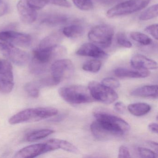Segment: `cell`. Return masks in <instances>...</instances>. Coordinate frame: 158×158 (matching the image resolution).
<instances>
[{
  "mask_svg": "<svg viewBox=\"0 0 158 158\" xmlns=\"http://www.w3.org/2000/svg\"><path fill=\"white\" fill-rule=\"evenodd\" d=\"M93 114L96 118L95 135L100 140L121 136L130 130L129 124L116 115L101 110H96Z\"/></svg>",
  "mask_w": 158,
  "mask_h": 158,
  "instance_id": "cell-1",
  "label": "cell"
},
{
  "mask_svg": "<svg viewBox=\"0 0 158 158\" xmlns=\"http://www.w3.org/2000/svg\"><path fill=\"white\" fill-rule=\"evenodd\" d=\"M66 53V48L59 45L43 48H37L33 51V59L29 67L30 72L36 75L43 73L52 61Z\"/></svg>",
  "mask_w": 158,
  "mask_h": 158,
  "instance_id": "cell-2",
  "label": "cell"
},
{
  "mask_svg": "<svg viewBox=\"0 0 158 158\" xmlns=\"http://www.w3.org/2000/svg\"><path fill=\"white\" fill-rule=\"evenodd\" d=\"M58 113L57 109L52 107L29 108L19 112L10 118L9 122L14 125L22 123L38 122L53 117Z\"/></svg>",
  "mask_w": 158,
  "mask_h": 158,
  "instance_id": "cell-3",
  "label": "cell"
},
{
  "mask_svg": "<svg viewBox=\"0 0 158 158\" xmlns=\"http://www.w3.org/2000/svg\"><path fill=\"white\" fill-rule=\"evenodd\" d=\"M60 96L71 104H79L94 101L88 88L81 85H71L59 89Z\"/></svg>",
  "mask_w": 158,
  "mask_h": 158,
  "instance_id": "cell-4",
  "label": "cell"
},
{
  "mask_svg": "<svg viewBox=\"0 0 158 158\" xmlns=\"http://www.w3.org/2000/svg\"><path fill=\"white\" fill-rule=\"evenodd\" d=\"M150 1L151 0H127L109 10L106 15L111 18L131 14L146 8Z\"/></svg>",
  "mask_w": 158,
  "mask_h": 158,
  "instance_id": "cell-5",
  "label": "cell"
},
{
  "mask_svg": "<svg viewBox=\"0 0 158 158\" xmlns=\"http://www.w3.org/2000/svg\"><path fill=\"white\" fill-rule=\"evenodd\" d=\"M114 35L113 27L109 25L101 24L93 27L88 35L89 40L104 48L111 45Z\"/></svg>",
  "mask_w": 158,
  "mask_h": 158,
  "instance_id": "cell-6",
  "label": "cell"
},
{
  "mask_svg": "<svg viewBox=\"0 0 158 158\" xmlns=\"http://www.w3.org/2000/svg\"><path fill=\"white\" fill-rule=\"evenodd\" d=\"M88 89L94 100L104 104H110L118 98V94L113 89L107 87L97 81L89 82Z\"/></svg>",
  "mask_w": 158,
  "mask_h": 158,
  "instance_id": "cell-7",
  "label": "cell"
},
{
  "mask_svg": "<svg viewBox=\"0 0 158 158\" xmlns=\"http://www.w3.org/2000/svg\"><path fill=\"white\" fill-rule=\"evenodd\" d=\"M0 52L10 61L18 66L25 65L30 60L27 52L10 43L0 42Z\"/></svg>",
  "mask_w": 158,
  "mask_h": 158,
  "instance_id": "cell-8",
  "label": "cell"
},
{
  "mask_svg": "<svg viewBox=\"0 0 158 158\" xmlns=\"http://www.w3.org/2000/svg\"><path fill=\"white\" fill-rule=\"evenodd\" d=\"M74 67L71 60L61 59L54 62L51 66V77L56 85L70 77L73 73Z\"/></svg>",
  "mask_w": 158,
  "mask_h": 158,
  "instance_id": "cell-9",
  "label": "cell"
},
{
  "mask_svg": "<svg viewBox=\"0 0 158 158\" xmlns=\"http://www.w3.org/2000/svg\"><path fill=\"white\" fill-rule=\"evenodd\" d=\"M14 86V78L11 64L6 60H1L0 65V92L8 94Z\"/></svg>",
  "mask_w": 158,
  "mask_h": 158,
  "instance_id": "cell-10",
  "label": "cell"
},
{
  "mask_svg": "<svg viewBox=\"0 0 158 158\" xmlns=\"http://www.w3.org/2000/svg\"><path fill=\"white\" fill-rule=\"evenodd\" d=\"M0 40L14 46L28 47L32 44V38L28 34L5 31L0 32Z\"/></svg>",
  "mask_w": 158,
  "mask_h": 158,
  "instance_id": "cell-11",
  "label": "cell"
},
{
  "mask_svg": "<svg viewBox=\"0 0 158 158\" xmlns=\"http://www.w3.org/2000/svg\"><path fill=\"white\" fill-rule=\"evenodd\" d=\"M49 152L47 143L32 144L18 151L15 154L16 158H33Z\"/></svg>",
  "mask_w": 158,
  "mask_h": 158,
  "instance_id": "cell-12",
  "label": "cell"
},
{
  "mask_svg": "<svg viewBox=\"0 0 158 158\" xmlns=\"http://www.w3.org/2000/svg\"><path fill=\"white\" fill-rule=\"evenodd\" d=\"M21 21L26 24L34 23L37 18V11L27 3L26 0H20L17 5Z\"/></svg>",
  "mask_w": 158,
  "mask_h": 158,
  "instance_id": "cell-13",
  "label": "cell"
},
{
  "mask_svg": "<svg viewBox=\"0 0 158 158\" xmlns=\"http://www.w3.org/2000/svg\"><path fill=\"white\" fill-rule=\"evenodd\" d=\"M77 55L97 59L107 58L108 54L98 46L92 43H85L76 51Z\"/></svg>",
  "mask_w": 158,
  "mask_h": 158,
  "instance_id": "cell-14",
  "label": "cell"
},
{
  "mask_svg": "<svg viewBox=\"0 0 158 158\" xmlns=\"http://www.w3.org/2000/svg\"><path fill=\"white\" fill-rule=\"evenodd\" d=\"M131 66L138 70H156L158 68L157 63L141 54H135L130 60Z\"/></svg>",
  "mask_w": 158,
  "mask_h": 158,
  "instance_id": "cell-15",
  "label": "cell"
},
{
  "mask_svg": "<svg viewBox=\"0 0 158 158\" xmlns=\"http://www.w3.org/2000/svg\"><path fill=\"white\" fill-rule=\"evenodd\" d=\"M114 74L120 78H144L149 76L150 73L148 70H134L127 68H118L114 71Z\"/></svg>",
  "mask_w": 158,
  "mask_h": 158,
  "instance_id": "cell-16",
  "label": "cell"
},
{
  "mask_svg": "<svg viewBox=\"0 0 158 158\" xmlns=\"http://www.w3.org/2000/svg\"><path fill=\"white\" fill-rule=\"evenodd\" d=\"M133 97L144 98H158V85H145L135 89L131 92Z\"/></svg>",
  "mask_w": 158,
  "mask_h": 158,
  "instance_id": "cell-17",
  "label": "cell"
},
{
  "mask_svg": "<svg viewBox=\"0 0 158 158\" xmlns=\"http://www.w3.org/2000/svg\"><path fill=\"white\" fill-rule=\"evenodd\" d=\"M68 18L64 15L59 13H51L44 15L41 19L40 23L49 26H57L67 23Z\"/></svg>",
  "mask_w": 158,
  "mask_h": 158,
  "instance_id": "cell-18",
  "label": "cell"
},
{
  "mask_svg": "<svg viewBox=\"0 0 158 158\" xmlns=\"http://www.w3.org/2000/svg\"><path fill=\"white\" fill-rule=\"evenodd\" d=\"M62 38L63 36L61 32L52 33L41 40L39 48H43L59 45V43L62 40Z\"/></svg>",
  "mask_w": 158,
  "mask_h": 158,
  "instance_id": "cell-19",
  "label": "cell"
},
{
  "mask_svg": "<svg viewBox=\"0 0 158 158\" xmlns=\"http://www.w3.org/2000/svg\"><path fill=\"white\" fill-rule=\"evenodd\" d=\"M129 112L136 116H141L147 114L151 110V107L148 104L143 102L132 103L127 107Z\"/></svg>",
  "mask_w": 158,
  "mask_h": 158,
  "instance_id": "cell-20",
  "label": "cell"
},
{
  "mask_svg": "<svg viewBox=\"0 0 158 158\" xmlns=\"http://www.w3.org/2000/svg\"><path fill=\"white\" fill-rule=\"evenodd\" d=\"M54 132V130L50 129H38L28 133L26 136L25 139L26 141L33 142L45 138Z\"/></svg>",
  "mask_w": 158,
  "mask_h": 158,
  "instance_id": "cell-21",
  "label": "cell"
},
{
  "mask_svg": "<svg viewBox=\"0 0 158 158\" xmlns=\"http://www.w3.org/2000/svg\"><path fill=\"white\" fill-rule=\"evenodd\" d=\"M62 33L64 36L70 38H76L83 35L84 29L79 25H72L64 27Z\"/></svg>",
  "mask_w": 158,
  "mask_h": 158,
  "instance_id": "cell-22",
  "label": "cell"
},
{
  "mask_svg": "<svg viewBox=\"0 0 158 158\" xmlns=\"http://www.w3.org/2000/svg\"><path fill=\"white\" fill-rule=\"evenodd\" d=\"M39 80L27 83L25 86V90L29 96L33 98H38L40 93V89L42 88Z\"/></svg>",
  "mask_w": 158,
  "mask_h": 158,
  "instance_id": "cell-23",
  "label": "cell"
},
{
  "mask_svg": "<svg viewBox=\"0 0 158 158\" xmlns=\"http://www.w3.org/2000/svg\"><path fill=\"white\" fill-rule=\"evenodd\" d=\"M158 15V4L152 5L144 11L139 16L141 21H148L157 17Z\"/></svg>",
  "mask_w": 158,
  "mask_h": 158,
  "instance_id": "cell-24",
  "label": "cell"
},
{
  "mask_svg": "<svg viewBox=\"0 0 158 158\" xmlns=\"http://www.w3.org/2000/svg\"><path fill=\"white\" fill-rule=\"evenodd\" d=\"M102 62L99 60H92L87 61L83 64L82 69L90 73H98L100 70Z\"/></svg>",
  "mask_w": 158,
  "mask_h": 158,
  "instance_id": "cell-25",
  "label": "cell"
},
{
  "mask_svg": "<svg viewBox=\"0 0 158 158\" xmlns=\"http://www.w3.org/2000/svg\"><path fill=\"white\" fill-rule=\"evenodd\" d=\"M130 37L133 40L144 46L150 45L152 42V40L149 37L140 32H132L130 34Z\"/></svg>",
  "mask_w": 158,
  "mask_h": 158,
  "instance_id": "cell-26",
  "label": "cell"
},
{
  "mask_svg": "<svg viewBox=\"0 0 158 158\" xmlns=\"http://www.w3.org/2000/svg\"><path fill=\"white\" fill-rule=\"evenodd\" d=\"M76 7L83 11H89L94 7L92 0H73Z\"/></svg>",
  "mask_w": 158,
  "mask_h": 158,
  "instance_id": "cell-27",
  "label": "cell"
},
{
  "mask_svg": "<svg viewBox=\"0 0 158 158\" xmlns=\"http://www.w3.org/2000/svg\"><path fill=\"white\" fill-rule=\"evenodd\" d=\"M59 149H62L68 152L78 154L80 151L73 144L69 141L63 139H60Z\"/></svg>",
  "mask_w": 158,
  "mask_h": 158,
  "instance_id": "cell-28",
  "label": "cell"
},
{
  "mask_svg": "<svg viewBox=\"0 0 158 158\" xmlns=\"http://www.w3.org/2000/svg\"><path fill=\"white\" fill-rule=\"evenodd\" d=\"M116 41L120 46L124 48H129L132 47L131 42L127 39L124 33L120 32L116 35Z\"/></svg>",
  "mask_w": 158,
  "mask_h": 158,
  "instance_id": "cell-29",
  "label": "cell"
},
{
  "mask_svg": "<svg viewBox=\"0 0 158 158\" xmlns=\"http://www.w3.org/2000/svg\"><path fill=\"white\" fill-rule=\"evenodd\" d=\"M101 84L112 89L118 88L120 86V82L114 77H108L103 78Z\"/></svg>",
  "mask_w": 158,
  "mask_h": 158,
  "instance_id": "cell-30",
  "label": "cell"
},
{
  "mask_svg": "<svg viewBox=\"0 0 158 158\" xmlns=\"http://www.w3.org/2000/svg\"><path fill=\"white\" fill-rule=\"evenodd\" d=\"M28 4L36 10L44 8L48 3V0H26Z\"/></svg>",
  "mask_w": 158,
  "mask_h": 158,
  "instance_id": "cell-31",
  "label": "cell"
},
{
  "mask_svg": "<svg viewBox=\"0 0 158 158\" xmlns=\"http://www.w3.org/2000/svg\"><path fill=\"white\" fill-rule=\"evenodd\" d=\"M138 151L142 158H156L158 157L157 153L147 148L139 147L138 148Z\"/></svg>",
  "mask_w": 158,
  "mask_h": 158,
  "instance_id": "cell-32",
  "label": "cell"
},
{
  "mask_svg": "<svg viewBox=\"0 0 158 158\" xmlns=\"http://www.w3.org/2000/svg\"><path fill=\"white\" fill-rule=\"evenodd\" d=\"M158 25L157 24L151 25L146 27L145 29V31L157 40H158Z\"/></svg>",
  "mask_w": 158,
  "mask_h": 158,
  "instance_id": "cell-33",
  "label": "cell"
},
{
  "mask_svg": "<svg viewBox=\"0 0 158 158\" xmlns=\"http://www.w3.org/2000/svg\"><path fill=\"white\" fill-rule=\"evenodd\" d=\"M48 3L64 8H70L72 7L68 0H48Z\"/></svg>",
  "mask_w": 158,
  "mask_h": 158,
  "instance_id": "cell-34",
  "label": "cell"
},
{
  "mask_svg": "<svg viewBox=\"0 0 158 158\" xmlns=\"http://www.w3.org/2000/svg\"><path fill=\"white\" fill-rule=\"evenodd\" d=\"M118 158H130V152L127 147L124 146H121L119 148V152H118Z\"/></svg>",
  "mask_w": 158,
  "mask_h": 158,
  "instance_id": "cell-35",
  "label": "cell"
},
{
  "mask_svg": "<svg viewBox=\"0 0 158 158\" xmlns=\"http://www.w3.org/2000/svg\"><path fill=\"white\" fill-rule=\"evenodd\" d=\"M114 110L116 112L120 114H124L125 112L126 106L123 102H118L114 104Z\"/></svg>",
  "mask_w": 158,
  "mask_h": 158,
  "instance_id": "cell-36",
  "label": "cell"
},
{
  "mask_svg": "<svg viewBox=\"0 0 158 158\" xmlns=\"http://www.w3.org/2000/svg\"><path fill=\"white\" fill-rule=\"evenodd\" d=\"M9 7L6 2L2 0H0V17L3 16L7 13Z\"/></svg>",
  "mask_w": 158,
  "mask_h": 158,
  "instance_id": "cell-37",
  "label": "cell"
},
{
  "mask_svg": "<svg viewBox=\"0 0 158 158\" xmlns=\"http://www.w3.org/2000/svg\"><path fill=\"white\" fill-rule=\"evenodd\" d=\"M149 130L152 133L158 134V124L156 123H151L148 125Z\"/></svg>",
  "mask_w": 158,
  "mask_h": 158,
  "instance_id": "cell-38",
  "label": "cell"
},
{
  "mask_svg": "<svg viewBox=\"0 0 158 158\" xmlns=\"http://www.w3.org/2000/svg\"><path fill=\"white\" fill-rule=\"evenodd\" d=\"M148 144L152 147V148H154L156 151H158V143L157 142H154V141H148Z\"/></svg>",
  "mask_w": 158,
  "mask_h": 158,
  "instance_id": "cell-39",
  "label": "cell"
},
{
  "mask_svg": "<svg viewBox=\"0 0 158 158\" xmlns=\"http://www.w3.org/2000/svg\"><path fill=\"white\" fill-rule=\"evenodd\" d=\"M102 3H110L111 2H114V1H116V0H99Z\"/></svg>",
  "mask_w": 158,
  "mask_h": 158,
  "instance_id": "cell-40",
  "label": "cell"
},
{
  "mask_svg": "<svg viewBox=\"0 0 158 158\" xmlns=\"http://www.w3.org/2000/svg\"><path fill=\"white\" fill-rule=\"evenodd\" d=\"M1 60H0V65H1Z\"/></svg>",
  "mask_w": 158,
  "mask_h": 158,
  "instance_id": "cell-41",
  "label": "cell"
}]
</instances>
